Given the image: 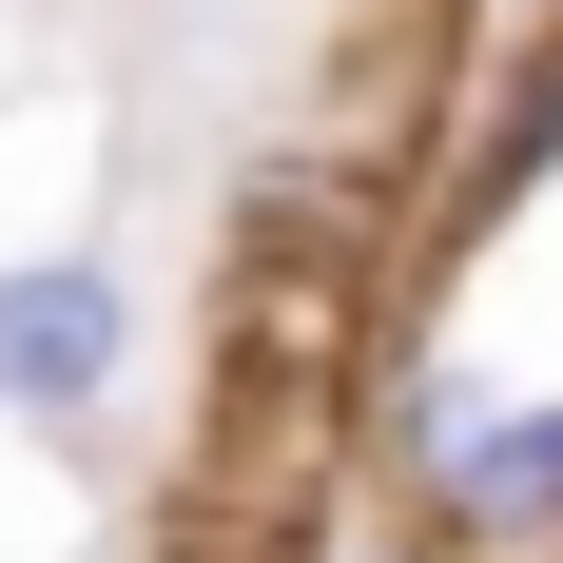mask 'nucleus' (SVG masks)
Segmentation results:
<instances>
[{"instance_id":"1","label":"nucleus","mask_w":563,"mask_h":563,"mask_svg":"<svg viewBox=\"0 0 563 563\" xmlns=\"http://www.w3.org/2000/svg\"><path fill=\"white\" fill-rule=\"evenodd\" d=\"M117 389H136V273L117 253H0V428L78 448V428H117Z\"/></svg>"},{"instance_id":"2","label":"nucleus","mask_w":563,"mask_h":563,"mask_svg":"<svg viewBox=\"0 0 563 563\" xmlns=\"http://www.w3.org/2000/svg\"><path fill=\"white\" fill-rule=\"evenodd\" d=\"M408 563H563V408H486L408 486Z\"/></svg>"},{"instance_id":"3","label":"nucleus","mask_w":563,"mask_h":563,"mask_svg":"<svg viewBox=\"0 0 563 563\" xmlns=\"http://www.w3.org/2000/svg\"><path fill=\"white\" fill-rule=\"evenodd\" d=\"M331 563H408V544H331Z\"/></svg>"}]
</instances>
